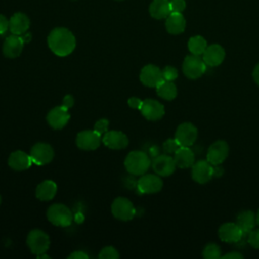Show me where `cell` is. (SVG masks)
<instances>
[{"instance_id": "obj_32", "label": "cell", "mask_w": 259, "mask_h": 259, "mask_svg": "<svg viewBox=\"0 0 259 259\" xmlns=\"http://www.w3.org/2000/svg\"><path fill=\"white\" fill-rule=\"evenodd\" d=\"M180 144L177 142V140L174 139H167L164 143H163V151L165 154H174L179 148H180Z\"/></svg>"}, {"instance_id": "obj_8", "label": "cell", "mask_w": 259, "mask_h": 259, "mask_svg": "<svg viewBox=\"0 0 259 259\" xmlns=\"http://www.w3.org/2000/svg\"><path fill=\"white\" fill-rule=\"evenodd\" d=\"M102 138L94 130H85L77 134L76 145L84 151L96 150L101 144Z\"/></svg>"}, {"instance_id": "obj_26", "label": "cell", "mask_w": 259, "mask_h": 259, "mask_svg": "<svg viewBox=\"0 0 259 259\" xmlns=\"http://www.w3.org/2000/svg\"><path fill=\"white\" fill-rule=\"evenodd\" d=\"M57 193V184L53 180H44L35 188V196L41 201L52 200Z\"/></svg>"}, {"instance_id": "obj_27", "label": "cell", "mask_w": 259, "mask_h": 259, "mask_svg": "<svg viewBox=\"0 0 259 259\" xmlns=\"http://www.w3.org/2000/svg\"><path fill=\"white\" fill-rule=\"evenodd\" d=\"M150 15L155 19L167 18L171 13L169 0H153L149 6Z\"/></svg>"}, {"instance_id": "obj_16", "label": "cell", "mask_w": 259, "mask_h": 259, "mask_svg": "<svg viewBox=\"0 0 259 259\" xmlns=\"http://www.w3.org/2000/svg\"><path fill=\"white\" fill-rule=\"evenodd\" d=\"M70 114L68 109L62 105L55 106L47 114V121L49 125L54 130L63 128L69 121Z\"/></svg>"}, {"instance_id": "obj_18", "label": "cell", "mask_w": 259, "mask_h": 259, "mask_svg": "<svg viewBox=\"0 0 259 259\" xmlns=\"http://www.w3.org/2000/svg\"><path fill=\"white\" fill-rule=\"evenodd\" d=\"M24 41L21 35L11 34L7 36L2 46V53L6 58L14 59L22 53Z\"/></svg>"}, {"instance_id": "obj_39", "label": "cell", "mask_w": 259, "mask_h": 259, "mask_svg": "<svg viewBox=\"0 0 259 259\" xmlns=\"http://www.w3.org/2000/svg\"><path fill=\"white\" fill-rule=\"evenodd\" d=\"M74 102H75V99L73 97V95L71 94H67L65 95L64 99H63V102H62V106H64L65 108H67L68 110L74 105Z\"/></svg>"}, {"instance_id": "obj_47", "label": "cell", "mask_w": 259, "mask_h": 259, "mask_svg": "<svg viewBox=\"0 0 259 259\" xmlns=\"http://www.w3.org/2000/svg\"><path fill=\"white\" fill-rule=\"evenodd\" d=\"M116 1H121V0H116Z\"/></svg>"}, {"instance_id": "obj_45", "label": "cell", "mask_w": 259, "mask_h": 259, "mask_svg": "<svg viewBox=\"0 0 259 259\" xmlns=\"http://www.w3.org/2000/svg\"><path fill=\"white\" fill-rule=\"evenodd\" d=\"M256 224L259 225V209L257 211V214H256Z\"/></svg>"}, {"instance_id": "obj_34", "label": "cell", "mask_w": 259, "mask_h": 259, "mask_svg": "<svg viewBox=\"0 0 259 259\" xmlns=\"http://www.w3.org/2000/svg\"><path fill=\"white\" fill-rule=\"evenodd\" d=\"M108 125H109L108 119H106V118H100V119H98V120L95 122L93 130H94L97 134H99L100 136H102V135H104V134L108 131Z\"/></svg>"}, {"instance_id": "obj_42", "label": "cell", "mask_w": 259, "mask_h": 259, "mask_svg": "<svg viewBox=\"0 0 259 259\" xmlns=\"http://www.w3.org/2000/svg\"><path fill=\"white\" fill-rule=\"evenodd\" d=\"M252 76H253V79H254L255 83L257 85H259V63L255 66V68L253 70V73H252Z\"/></svg>"}, {"instance_id": "obj_46", "label": "cell", "mask_w": 259, "mask_h": 259, "mask_svg": "<svg viewBox=\"0 0 259 259\" xmlns=\"http://www.w3.org/2000/svg\"><path fill=\"white\" fill-rule=\"evenodd\" d=\"M1 200H2V198H1V195H0V204H1Z\"/></svg>"}, {"instance_id": "obj_6", "label": "cell", "mask_w": 259, "mask_h": 259, "mask_svg": "<svg viewBox=\"0 0 259 259\" xmlns=\"http://www.w3.org/2000/svg\"><path fill=\"white\" fill-rule=\"evenodd\" d=\"M111 212L119 221H131L135 215V207L132 201L126 197H116L111 203Z\"/></svg>"}, {"instance_id": "obj_3", "label": "cell", "mask_w": 259, "mask_h": 259, "mask_svg": "<svg viewBox=\"0 0 259 259\" xmlns=\"http://www.w3.org/2000/svg\"><path fill=\"white\" fill-rule=\"evenodd\" d=\"M49 222L57 227H68L73 222V213L68 206L62 203H54L47 210Z\"/></svg>"}, {"instance_id": "obj_41", "label": "cell", "mask_w": 259, "mask_h": 259, "mask_svg": "<svg viewBox=\"0 0 259 259\" xmlns=\"http://www.w3.org/2000/svg\"><path fill=\"white\" fill-rule=\"evenodd\" d=\"M244 256L243 254L237 252V251H232V252H229L225 255H223L221 258L222 259H242Z\"/></svg>"}, {"instance_id": "obj_35", "label": "cell", "mask_w": 259, "mask_h": 259, "mask_svg": "<svg viewBox=\"0 0 259 259\" xmlns=\"http://www.w3.org/2000/svg\"><path fill=\"white\" fill-rule=\"evenodd\" d=\"M248 243L255 249H259V229L252 230L247 238Z\"/></svg>"}, {"instance_id": "obj_10", "label": "cell", "mask_w": 259, "mask_h": 259, "mask_svg": "<svg viewBox=\"0 0 259 259\" xmlns=\"http://www.w3.org/2000/svg\"><path fill=\"white\" fill-rule=\"evenodd\" d=\"M151 166L154 172L161 177L170 176L171 174L174 173L177 167L174 161V158L168 154H162V155L156 156L153 159Z\"/></svg>"}, {"instance_id": "obj_14", "label": "cell", "mask_w": 259, "mask_h": 259, "mask_svg": "<svg viewBox=\"0 0 259 259\" xmlns=\"http://www.w3.org/2000/svg\"><path fill=\"white\" fill-rule=\"evenodd\" d=\"M141 113L143 116L151 121H156L161 119L165 114V108L164 105L155 99H145L143 100L142 106H141Z\"/></svg>"}, {"instance_id": "obj_33", "label": "cell", "mask_w": 259, "mask_h": 259, "mask_svg": "<svg viewBox=\"0 0 259 259\" xmlns=\"http://www.w3.org/2000/svg\"><path fill=\"white\" fill-rule=\"evenodd\" d=\"M162 75H163L164 80L174 81L178 77V71L176 70V68H174L172 66H166L162 70Z\"/></svg>"}, {"instance_id": "obj_19", "label": "cell", "mask_w": 259, "mask_h": 259, "mask_svg": "<svg viewBox=\"0 0 259 259\" xmlns=\"http://www.w3.org/2000/svg\"><path fill=\"white\" fill-rule=\"evenodd\" d=\"M243 236V232L237 223H225L219 229V237L226 243H238Z\"/></svg>"}, {"instance_id": "obj_24", "label": "cell", "mask_w": 259, "mask_h": 259, "mask_svg": "<svg viewBox=\"0 0 259 259\" xmlns=\"http://www.w3.org/2000/svg\"><path fill=\"white\" fill-rule=\"evenodd\" d=\"M166 29L171 34H180L184 31L186 26V20L182 13L171 12L166 18Z\"/></svg>"}, {"instance_id": "obj_2", "label": "cell", "mask_w": 259, "mask_h": 259, "mask_svg": "<svg viewBox=\"0 0 259 259\" xmlns=\"http://www.w3.org/2000/svg\"><path fill=\"white\" fill-rule=\"evenodd\" d=\"M152 161L148 154L142 151H132L124 159V167L128 173L136 176L145 174L151 166Z\"/></svg>"}, {"instance_id": "obj_36", "label": "cell", "mask_w": 259, "mask_h": 259, "mask_svg": "<svg viewBox=\"0 0 259 259\" xmlns=\"http://www.w3.org/2000/svg\"><path fill=\"white\" fill-rule=\"evenodd\" d=\"M186 7V3L184 0H170V9L171 12L181 13Z\"/></svg>"}, {"instance_id": "obj_44", "label": "cell", "mask_w": 259, "mask_h": 259, "mask_svg": "<svg viewBox=\"0 0 259 259\" xmlns=\"http://www.w3.org/2000/svg\"><path fill=\"white\" fill-rule=\"evenodd\" d=\"M36 258H38V259H49L50 256H48V255L46 254V252H45V253H41V254L36 255Z\"/></svg>"}, {"instance_id": "obj_9", "label": "cell", "mask_w": 259, "mask_h": 259, "mask_svg": "<svg viewBox=\"0 0 259 259\" xmlns=\"http://www.w3.org/2000/svg\"><path fill=\"white\" fill-rule=\"evenodd\" d=\"M163 187V180L157 174H143L137 182V188L142 194L159 192Z\"/></svg>"}, {"instance_id": "obj_28", "label": "cell", "mask_w": 259, "mask_h": 259, "mask_svg": "<svg viewBox=\"0 0 259 259\" xmlns=\"http://www.w3.org/2000/svg\"><path fill=\"white\" fill-rule=\"evenodd\" d=\"M157 94L165 100H173L177 96V87L173 81L162 80L156 87Z\"/></svg>"}, {"instance_id": "obj_11", "label": "cell", "mask_w": 259, "mask_h": 259, "mask_svg": "<svg viewBox=\"0 0 259 259\" xmlns=\"http://www.w3.org/2000/svg\"><path fill=\"white\" fill-rule=\"evenodd\" d=\"M197 128L191 122H182L180 123L175 132V139L180 144V146L190 147L192 146L197 139Z\"/></svg>"}, {"instance_id": "obj_40", "label": "cell", "mask_w": 259, "mask_h": 259, "mask_svg": "<svg viewBox=\"0 0 259 259\" xmlns=\"http://www.w3.org/2000/svg\"><path fill=\"white\" fill-rule=\"evenodd\" d=\"M68 258H69V259H88L89 256H88L84 251L78 250V251L72 252V253L68 256Z\"/></svg>"}, {"instance_id": "obj_1", "label": "cell", "mask_w": 259, "mask_h": 259, "mask_svg": "<svg viewBox=\"0 0 259 259\" xmlns=\"http://www.w3.org/2000/svg\"><path fill=\"white\" fill-rule=\"evenodd\" d=\"M50 50L59 57L69 56L76 48L74 34L66 27H56L48 35Z\"/></svg>"}, {"instance_id": "obj_15", "label": "cell", "mask_w": 259, "mask_h": 259, "mask_svg": "<svg viewBox=\"0 0 259 259\" xmlns=\"http://www.w3.org/2000/svg\"><path fill=\"white\" fill-rule=\"evenodd\" d=\"M163 80L162 70L153 64H148L140 72V81L147 87H157Z\"/></svg>"}, {"instance_id": "obj_17", "label": "cell", "mask_w": 259, "mask_h": 259, "mask_svg": "<svg viewBox=\"0 0 259 259\" xmlns=\"http://www.w3.org/2000/svg\"><path fill=\"white\" fill-rule=\"evenodd\" d=\"M102 143L109 149L121 150L127 147L128 138L120 131H107L102 137Z\"/></svg>"}, {"instance_id": "obj_5", "label": "cell", "mask_w": 259, "mask_h": 259, "mask_svg": "<svg viewBox=\"0 0 259 259\" xmlns=\"http://www.w3.org/2000/svg\"><path fill=\"white\" fill-rule=\"evenodd\" d=\"M26 245L32 254L38 255L48 251L50 247V238L44 231L34 229L28 233L26 237Z\"/></svg>"}, {"instance_id": "obj_23", "label": "cell", "mask_w": 259, "mask_h": 259, "mask_svg": "<svg viewBox=\"0 0 259 259\" xmlns=\"http://www.w3.org/2000/svg\"><path fill=\"white\" fill-rule=\"evenodd\" d=\"M174 161L176 166L181 169L190 168L195 161V156L193 151L189 147L181 146L175 153H174Z\"/></svg>"}, {"instance_id": "obj_22", "label": "cell", "mask_w": 259, "mask_h": 259, "mask_svg": "<svg viewBox=\"0 0 259 259\" xmlns=\"http://www.w3.org/2000/svg\"><path fill=\"white\" fill-rule=\"evenodd\" d=\"M32 164V160L28 154L17 150L12 152L8 157V165L12 170L23 171L28 169Z\"/></svg>"}, {"instance_id": "obj_7", "label": "cell", "mask_w": 259, "mask_h": 259, "mask_svg": "<svg viewBox=\"0 0 259 259\" xmlns=\"http://www.w3.org/2000/svg\"><path fill=\"white\" fill-rule=\"evenodd\" d=\"M29 156L32 160V163L42 166L52 162L55 156V152L51 145L39 142L31 147Z\"/></svg>"}, {"instance_id": "obj_25", "label": "cell", "mask_w": 259, "mask_h": 259, "mask_svg": "<svg viewBox=\"0 0 259 259\" xmlns=\"http://www.w3.org/2000/svg\"><path fill=\"white\" fill-rule=\"evenodd\" d=\"M236 223L241 228L243 237L248 238V235L256 225V215L251 210H242L238 213Z\"/></svg>"}, {"instance_id": "obj_43", "label": "cell", "mask_w": 259, "mask_h": 259, "mask_svg": "<svg viewBox=\"0 0 259 259\" xmlns=\"http://www.w3.org/2000/svg\"><path fill=\"white\" fill-rule=\"evenodd\" d=\"M30 38H31V34H30V33H26V34L24 33V34H22V39H23L24 44L30 41Z\"/></svg>"}, {"instance_id": "obj_37", "label": "cell", "mask_w": 259, "mask_h": 259, "mask_svg": "<svg viewBox=\"0 0 259 259\" xmlns=\"http://www.w3.org/2000/svg\"><path fill=\"white\" fill-rule=\"evenodd\" d=\"M142 103H143V100H141L140 98L138 97H130L128 100H127V104L131 108H135V109H141V106H142Z\"/></svg>"}, {"instance_id": "obj_21", "label": "cell", "mask_w": 259, "mask_h": 259, "mask_svg": "<svg viewBox=\"0 0 259 259\" xmlns=\"http://www.w3.org/2000/svg\"><path fill=\"white\" fill-rule=\"evenodd\" d=\"M30 25L28 16L23 12L14 13L9 19V30L12 34L22 35L24 34Z\"/></svg>"}, {"instance_id": "obj_13", "label": "cell", "mask_w": 259, "mask_h": 259, "mask_svg": "<svg viewBox=\"0 0 259 259\" xmlns=\"http://www.w3.org/2000/svg\"><path fill=\"white\" fill-rule=\"evenodd\" d=\"M192 179L200 184L208 182L213 177V165L207 160H199L191 166Z\"/></svg>"}, {"instance_id": "obj_20", "label": "cell", "mask_w": 259, "mask_h": 259, "mask_svg": "<svg viewBox=\"0 0 259 259\" xmlns=\"http://www.w3.org/2000/svg\"><path fill=\"white\" fill-rule=\"evenodd\" d=\"M226 52L221 45L212 44L207 46L204 53L202 54V59L206 66L209 67H217L221 65L225 59Z\"/></svg>"}, {"instance_id": "obj_48", "label": "cell", "mask_w": 259, "mask_h": 259, "mask_svg": "<svg viewBox=\"0 0 259 259\" xmlns=\"http://www.w3.org/2000/svg\"><path fill=\"white\" fill-rule=\"evenodd\" d=\"M169 1H170V0H169Z\"/></svg>"}, {"instance_id": "obj_4", "label": "cell", "mask_w": 259, "mask_h": 259, "mask_svg": "<svg viewBox=\"0 0 259 259\" xmlns=\"http://www.w3.org/2000/svg\"><path fill=\"white\" fill-rule=\"evenodd\" d=\"M182 71L188 79H198L206 71V64L200 56L188 55L184 58L182 63Z\"/></svg>"}, {"instance_id": "obj_38", "label": "cell", "mask_w": 259, "mask_h": 259, "mask_svg": "<svg viewBox=\"0 0 259 259\" xmlns=\"http://www.w3.org/2000/svg\"><path fill=\"white\" fill-rule=\"evenodd\" d=\"M9 29V20L3 14H0V34H4Z\"/></svg>"}, {"instance_id": "obj_29", "label": "cell", "mask_w": 259, "mask_h": 259, "mask_svg": "<svg viewBox=\"0 0 259 259\" xmlns=\"http://www.w3.org/2000/svg\"><path fill=\"white\" fill-rule=\"evenodd\" d=\"M187 47L192 55L201 56L207 48V42L201 35H194L189 38Z\"/></svg>"}, {"instance_id": "obj_30", "label": "cell", "mask_w": 259, "mask_h": 259, "mask_svg": "<svg viewBox=\"0 0 259 259\" xmlns=\"http://www.w3.org/2000/svg\"><path fill=\"white\" fill-rule=\"evenodd\" d=\"M221 248L215 243H208L202 250V256L205 259H219L222 257Z\"/></svg>"}, {"instance_id": "obj_12", "label": "cell", "mask_w": 259, "mask_h": 259, "mask_svg": "<svg viewBox=\"0 0 259 259\" xmlns=\"http://www.w3.org/2000/svg\"><path fill=\"white\" fill-rule=\"evenodd\" d=\"M229 155V145L226 141L219 140L212 143L206 153V160L211 165H221Z\"/></svg>"}, {"instance_id": "obj_31", "label": "cell", "mask_w": 259, "mask_h": 259, "mask_svg": "<svg viewBox=\"0 0 259 259\" xmlns=\"http://www.w3.org/2000/svg\"><path fill=\"white\" fill-rule=\"evenodd\" d=\"M99 259H117L119 258L118 251L112 246H106L102 248L98 254Z\"/></svg>"}]
</instances>
